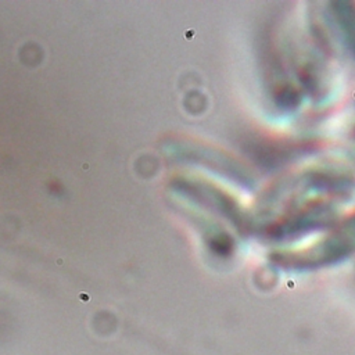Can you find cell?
Masks as SVG:
<instances>
[{"mask_svg":"<svg viewBox=\"0 0 355 355\" xmlns=\"http://www.w3.org/2000/svg\"><path fill=\"white\" fill-rule=\"evenodd\" d=\"M337 12L340 15V24L343 26V31L345 32L349 44L355 51V10L352 8V4H344L341 10H337Z\"/></svg>","mask_w":355,"mask_h":355,"instance_id":"1","label":"cell"}]
</instances>
